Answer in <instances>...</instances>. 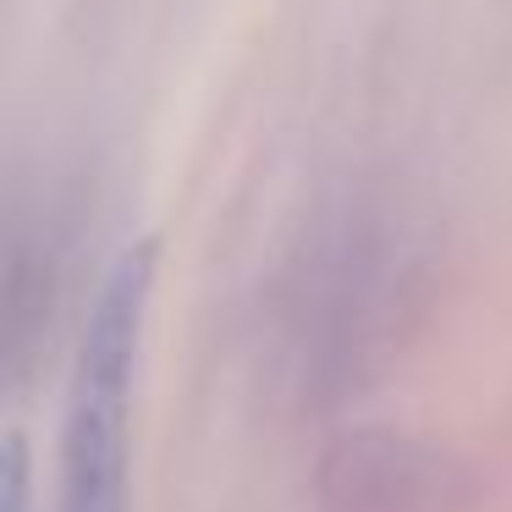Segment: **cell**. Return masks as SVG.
I'll return each instance as SVG.
<instances>
[{
    "label": "cell",
    "instance_id": "cell-1",
    "mask_svg": "<svg viewBox=\"0 0 512 512\" xmlns=\"http://www.w3.org/2000/svg\"><path fill=\"white\" fill-rule=\"evenodd\" d=\"M149 292H155V243L122 248L94 292L72 364L67 430H61V512H127V419H133Z\"/></svg>",
    "mask_w": 512,
    "mask_h": 512
},
{
    "label": "cell",
    "instance_id": "cell-3",
    "mask_svg": "<svg viewBox=\"0 0 512 512\" xmlns=\"http://www.w3.org/2000/svg\"><path fill=\"white\" fill-rule=\"evenodd\" d=\"M23 490H28V463H23V446H6V512H28V501H23Z\"/></svg>",
    "mask_w": 512,
    "mask_h": 512
},
{
    "label": "cell",
    "instance_id": "cell-2",
    "mask_svg": "<svg viewBox=\"0 0 512 512\" xmlns=\"http://www.w3.org/2000/svg\"><path fill=\"white\" fill-rule=\"evenodd\" d=\"M452 468L402 435H347L320 463L325 512H441Z\"/></svg>",
    "mask_w": 512,
    "mask_h": 512
}]
</instances>
